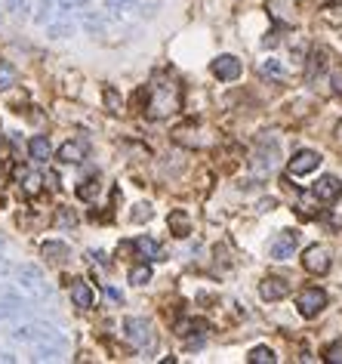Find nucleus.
Masks as SVG:
<instances>
[{
    "label": "nucleus",
    "instance_id": "f257e3e1",
    "mask_svg": "<svg viewBox=\"0 0 342 364\" xmlns=\"http://www.w3.org/2000/svg\"><path fill=\"white\" fill-rule=\"evenodd\" d=\"M145 117L151 121H163V117L176 115L182 108V84L170 75H154V81L139 93Z\"/></svg>",
    "mask_w": 342,
    "mask_h": 364
},
{
    "label": "nucleus",
    "instance_id": "f03ea898",
    "mask_svg": "<svg viewBox=\"0 0 342 364\" xmlns=\"http://www.w3.org/2000/svg\"><path fill=\"white\" fill-rule=\"evenodd\" d=\"M6 336H10L12 343H22V346H50V343H59V346H65V336L62 330H56L52 324H43V321H31V324H19V327L6 330Z\"/></svg>",
    "mask_w": 342,
    "mask_h": 364
},
{
    "label": "nucleus",
    "instance_id": "7ed1b4c3",
    "mask_svg": "<svg viewBox=\"0 0 342 364\" xmlns=\"http://www.w3.org/2000/svg\"><path fill=\"white\" fill-rule=\"evenodd\" d=\"M16 284L25 290L28 296H34V300H50L52 296V287L47 284V278H43V272L37 266H19L16 269Z\"/></svg>",
    "mask_w": 342,
    "mask_h": 364
},
{
    "label": "nucleus",
    "instance_id": "20e7f679",
    "mask_svg": "<svg viewBox=\"0 0 342 364\" xmlns=\"http://www.w3.org/2000/svg\"><path fill=\"white\" fill-rule=\"evenodd\" d=\"M123 336H127L136 349H151L154 346V330H151L148 318H123Z\"/></svg>",
    "mask_w": 342,
    "mask_h": 364
},
{
    "label": "nucleus",
    "instance_id": "39448f33",
    "mask_svg": "<svg viewBox=\"0 0 342 364\" xmlns=\"http://www.w3.org/2000/svg\"><path fill=\"white\" fill-rule=\"evenodd\" d=\"M296 306H299L302 318H318V315L327 309V294L321 287H305L299 294V303H296Z\"/></svg>",
    "mask_w": 342,
    "mask_h": 364
},
{
    "label": "nucleus",
    "instance_id": "423d86ee",
    "mask_svg": "<svg viewBox=\"0 0 342 364\" xmlns=\"http://www.w3.org/2000/svg\"><path fill=\"white\" fill-rule=\"evenodd\" d=\"M321 161H324V157H321L318 151L299 149V151H296V155L290 157V164H287V173H290V176H308V173H314V170L321 167Z\"/></svg>",
    "mask_w": 342,
    "mask_h": 364
},
{
    "label": "nucleus",
    "instance_id": "0eeeda50",
    "mask_svg": "<svg viewBox=\"0 0 342 364\" xmlns=\"http://www.w3.org/2000/svg\"><path fill=\"white\" fill-rule=\"evenodd\" d=\"M296 247H299V231L284 229V231L274 235L272 244H268V256H272V260H290L296 253Z\"/></svg>",
    "mask_w": 342,
    "mask_h": 364
},
{
    "label": "nucleus",
    "instance_id": "6e6552de",
    "mask_svg": "<svg viewBox=\"0 0 342 364\" xmlns=\"http://www.w3.org/2000/svg\"><path fill=\"white\" fill-rule=\"evenodd\" d=\"M274 164H278V139L262 136L259 139V151H256V157H253V167L259 170V173H268Z\"/></svg>",
    "mask_w": 342,
    "mask_h": 364
},
{
    "label": "nucleus",
    "instance_id": "1a4fd4ad",
    "mask_svg": "<svg viewBox=\"0 0 342 364\" xmlns=\"http://www.w3.org/2000/svg\"><path fill=\"white\" fill-rule=\"evenodd\" d=\"M210 71H213L219 81H238L241 77V59L232 56V52H222V56H216L213 62H210Z\"/></svg>",
    "mask_w": 342,
    "mask_h": 364
},
{
    "label": "nucleus",
    "instance_id": "9d476101",
    "mask_svg": "<svg viewBox=\"0 0 342 364\" xmlns=\"http://www.w3.org/2000/svg\"><path fill=\"white\" fill-rule=\"evenodd\" d=\"M312 195L318 198L321 204H336L342 198V182L336 176H321V180L312 185Z\"/></svg>",
    "mask_w": 342,
    "mask_h": 364
},
{
    "label": "nucleus",
    "instance_id": "9b49d317",
    "mask_svg": "<svg viewBox=\"0 0 342 364\" xmlns=\"http://www.w3.org/2000/svg\"><path fill=\"white\" fill-rule=\"evenodd\" d=\"M302 266H305V272L312 275H327L330 272V253H327V247H308L305 256H302Z\"/></svg>",
    "mask_w": 342,
    "mask_h": 364
},
{
    "label": "nucleus",
    "instance_id": "f8f14e48",
    "mask_svg": "<svg viewBox=\"0 0 342 364\" xmlns=\"http://www.w3.org/2000/svg\"><path fill=\"white\" fill-rule=\"evenodd\" d=\"M287 294H290V281H287V278L268 275L265 281L259 284V296H262L265 303H278V300H284Z\"/></svg>",
    "mask_w": 342,
    "mask_h": 364
},
{
    "label": "nucleus",
    "instance_id": "ddd939ff",
    "mask_svg": "<svg viewBox=\"0 0 342 364\" xmlns=\"http://www.w3.org/2000/svg\"><path fill=\"white\" fill-rule=\"evenodd\" d=\"M90 155V145L83 139H68V142L59 145V161L62 164H81Z\"/></svg>",
    "mask_w": 342,
    "mask_h": 364
},
{
    "label": "nucleus",
    "instance_id": "4468645a",
    "mask_svg": "<svg viewBox=\"0 0 342 364\" xmlns=\"http://www.w3.org/2000/svg\"><path fill=\"white\" fill-rule=\"evenodd\" d=\"M68 294H71V303H74L77 309H93L96 296H93V287H90L87 281H81V278H71V281H68Z\"/></svg>",
    "mask_w": 342,
    "mask_h": 364
},
{
    "label": "nucleus",
    "instance_id": "2eb2a0df",
    "mask_svg": "<svg viewBox=\"0 0 342 364\" xmlns=\"http://www.w3.org/2000/svg\"><path fill=\"white\" fill-rule=\"evenodd\" d=\"M25 312V300L12 290H0V321H10Z\"/></svg>",
    "mask_w": 342,
    "mask_h": 364
},
{
    "label": "nucleus",
    "instance_id": "dca6fc26",
    "mask_svg": "<svg viewBox=\"0 0 342 364\" xmlns=\"http://www.w3.org/2000/svg\"><path fill=\"white\" fill-rule=\"evenodd\" d=\"M133 250L139 253L142 262H157V260H163V247L154 241V238H148V235L136 238V241H133Z\"/></svg>",
    "mask_w": 342,
    "mask_h": 364
},
{
    "label": "nucleus",
    "instance_id": "f3484780",
    "mask_svg": "<svg viewBox=\"0 0 342 364\" xmlns=\"http://www.w3.org/2000/svg\"><path fill=\"white\" fill-rule=\"evenodd\" d=\"M41 256L47 262H68L71 250H68V244L65 241H43L41 244Z\"/></svg>",
    "mask_w": 342,
    "mask_h": 364
},
{
    "label": "nucleus",
    "instance_id": "a211bd4d",
    "mask_svg": "<svg viewBox=\"0 0 342 364\" xmlns=\"http://www.w3.org/2000/svg\"><path fill=\"white\" fill-rule=\"evenodd\" d=\"M19 182H22V195L25 198H37L43 189V176L41 173H31V170H16Z\"/></svg>",
    "mask_w": 342,
    "mask_h": 364
},
{
    "label": "nucleus",
    "instance_id": "6ab92c4d",
    "mask_svg": "<svg viewBox=\"0 0 342 364\" xmlns=\"http://www.w3.org/2000/svg\"><path fill=\"white\" fill-rule=\"evenodd\" d=\"M28 155H31V161H34V164H47L52 157V142L47 136H34L28 142Z\"/></svg>",
    "mask_w": 342,
    "mask_h": 364
},
{
    "label": "nucleus",
    "instance_id": "aec40b11",
    "mask_svg": "<svg viewBox=\"0 0 342 364\" xmlns=\"http://www.w3.org/2000/svg\"><path fill=\"white\" fill-rule=\"evenodd\" d=\"M167 226H170V231H173L176 238H188V235H192V220H188L185 210H173V213H170V220H167Z\"/></svg>",
    "mask_w": 342,
    "mask_h": 364
},
{
    "label": "nucleus",
    "instance_id": "412c9836",
    "mask_svg": "<svg viewBox=\"0 0 342 364\" xmlns=\"http://www.w3.org/2000/svg\"><path fill=\"white\" fill-rule=\"evenodd\" d=\"M324 68H327V52L324 50H312V56H308V68H305V81L314 84V77H318Z\"/></svg>",
    "mask_w": 342,
    "mask_h": 364
},
{
    "label": "nucleus",
    "instance_id": "4be33fe9",
    "mask_svg": "<svg viewBox=\"0 0 342 364\" xmlns=\"http://www.w3.org/2000/svg\"><path fill=\"white\" fill-rule=\"evenodd\" d=\"M176 334L179 336H203L207 334V324L201 318H179L176 321Z\"/></svg>",
    "mask_w": 342,
    "mask_h": 364
},
{
    "label": "nucleus",
    "instance_id": "5701e85b",
    "mask_svg": "<svg viewBox=\"0 0 342 364\" xmlns=\"http://www.w3.org/2000/svg\"><path fill=\"white\" fill-rule=\"evenodd\" d=\"M99 191H102V182L96 180H83L81 185H77V198H81V201H96L99 198Z\"/></svg>",
    "mask_w": 342,
    "mask_h": 364
},
{
    "label": "nucleus",
    "instance_id": "b1692460",
    "mask_svg": "<svg viewBox=\"0 0 342 364\" xmlns=\"http://www.w3.org/2000/svg\"><path fill=\"white\" fill-rule=\"evenodd\" d=\"M247 361L250 364H274V361H278V355H274L268 346H256L253 352L247 355Z\"/></svg>",
    "mask_w": 342,
    "mask_h": 364
},
{
    "label": "nucleus",
    "instance_id": "393cba45",
    "mask_svg": "<svg viewBox=\"0 0 342 364\" xmlns=\"http://www.w3.org/2000/svg\"><path fill=\"white\" fill-rule=\"evenodd\" d=\"M102 96H105V108H108L111 115H121V111H123V99H121V93H117L114 87H105Z\"/></svg>",
    "mask_w": 342,
    "mask_h": 364
},
{
    "label": "nucleus",
    "instance_id": "a878e982",
    "mask_svg": "<svg viewBox=\"0 0 342 364\" xmlns=\"http://www.w3.org/2000/svg\"><path fill=\"white\" fill-rule=\"evenodd\" d=\"M16 81H19L16 68H12L10 62H0V90H12L16 87Z\"/></svg>",
    "mask_w": 342,
    "mask_h": 364
},
{
    "label": "nucleus",
    "instance_id": "bb28decb",
    "mask_svg": "<svg viewBox=\"0 0 342 364\" xmlns=\"http://www.w3.org/2000/svg\"><path fill=\"white\" fill-rule=\"evenodd\" d=\"M151 281V266L148 262H142V266H133L130 269V284H136V287H142V284Z\"/></svg>",
    "mask_w": 342,
    "mask_h": 364
},
{
    "label": "nucleus",
    "instance_id": "cd10ccee",
    "mask_svg": "<svg viewBox=\"0 0 342 364\" xmlns=\"http://www.w3.org/2000/svg\"><path fill=\"white\" fill-rule=\"evenodd\" d=\"M259 75L262 77H272V81H281V77H284V68H281L278 59H268V62L259 65Z\"/></svg>",
    "mask_w": 342,
    "mask_h": 364
},
{
    "label": "nucleus",
    "instance_id": "c85d7f7f",
    "mask_svg": "<svg viewBox=\"0 0 342 364\" xmlns=\"http://www.w3.org/2000/svg\"><path fill=\"white\" fill-rule=\"evenodd\" d=\"M151 213H154V210H151V204H136V207L130 210V220H133V222H145V220H151Z\"/></svg>",
    "mask_w": 342,
    "mask_h": 364
},
{
    "label": "nucleus",
    "instance_id": "c756f323",
    "mask_svg": "<svg viewBox=\"0 0 342 364\" xmlns=\"http://www.w3.org/2000/svg\"><path fill=\"white\" fill-rule=\"evenodd\" d=\"M324 358L330 361V364H342V340H336V343H330V346L324 349Z\"/></svg>",
    "mask_w": 342,
    "mask_h": 364
},
{
    "label": "nucleus",
    "instance_id": "7c9ffc66",
    "mask_svg": "<svg viewBox=\"0 0 342 364\" xmlns=\"http://www.w3.org/2000/svg\"><path fill=\"white\" fill-rule=\"evenodd\" d=\"M74 222H77V216L71 213L68 207H59V226H65V229H68V226H74Z\"/></svg>",
    "mask_w": 342,
    "mask_h": 364
},
{
    "label": "nucleus",
    "instance_id": "2f4dec72",
    "mask_svg": "<svg viewBox=\"0 0 342 364\" xmlns=\"http://www.w3.org/2000/svg\"><path fill=\"white\" fill-rule=\"evenodd\" d=\"M330 90L336 93V96H342V68H336V71L330 75Z\"/></svg>",
    "mask_w": 342,
    "mask_h": 364
},
{
    "label": "nucleus",
    "instance_id": "473e14b6",
    "mask_svg": "<svg viewBox=\"0 0 342 364\" xmlns=\"http://www.w3.org/2000/svg\"><path fill=\"white\" fill-rule=\"evenodd\" d=\"M90 260L99 262V266H108V260H105V253H102V250H90Z\"/></svg>",
    "mask_w": 342,
    "mask_h": 364
},
{
    "label": "nucleus",
    "instance_id": "72a5a7b5",
    "mask_svg": "<svg viewBox=\"0 0 342 364\" xmlns=\"http://www.w3.org/2000/svg\"><path fill=\"white\" fill-rule=\"evenodd\" d=\"M105 294H108V300H114V303H121L123 300V294L117 287H105Z\"/></svg>",
    "mask_w": 342,
    "mask_h": 364
},
{
    "label": "nucleus",
    "instance_id": "f704fd0d",
    "mask_svg": "<svg viewBox=\"0 0 342 364\" xmlns=\"http://www.w3.org/2000/svg\"><path fill=\"white\" fill-rule=\"evenodd\" d=\"M274 207H278V201H274V198H265V201L259 204V210H274Z\"/></svg>",
    "mask_w": 342,
    "mask_h": 364
},
{
    "label": "nucleus",
    "instance_id": "c9c22d12",
    "mask_svg": "<svg viewBox=\"0 0 342 364\" xmlns=\"http://www.w3.org/2000/svg\"><path fill=\"white\" fill-rule=\"evenodd\" d=\"M318 6H342V0H314Z\"/></svg>",
    "mask_w": 342,
    "mask_h": 364
},
{
    "label": "nucleus",
    "instance_id": "e433bc0d",
    "mask_svg": "<svg viewBox=\"0 0 342 364\" xmlns=\"http://www.w3.org/2000/svg\"><path fill=\"white\" fill-rule=\"evenodd\" d=\"M0 361H16V355H10V352H0Z\"/></svg>",
    "mask_w": 342,
    "mask_h": 364
}]
</instances>
